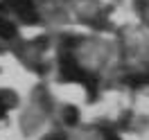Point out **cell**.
Listing matches in <instances>:
<instances>
[{
	"label": "cell",
	"instance_id": "1",
	"mask_svg": "<svg viewBox=\"0 0 149 140\" xmlns=\"http://www.w3.org/2000/svg\"><path fill=\"white\" fill-rule=\"evenodd\" d=\"M2 7H9V9L18 11L20 16L29 23H34L36 16H34V5H32V0H5L2 2Z\"/></svg>",
	"mask_w": 149,
	"mask_h": 140
},
{
	"label": "cell",
	"instance_id": "3",
	"mask_svg": "<svg viewBox=\"0 0 149 140\" xmlns=\"http://www.w3.org/2000/svg\"><path fill=\"white\" fill-rule=\"evenodd\" d=\"M63 115H65V120H68V124H74V122H77V109H72V106H68L63 111Z\"/></svg>",
	"mask_w": 149,
	"mask_h": 140
},
{
	"label": "cell",
	"instance_id": "2",
	"mask_svg": "<svg viewBox=\"0 0 149 140\" xmlns=\"http://www.w3.org/2000/svg\"><path fill=\"white\" fill-rule=\"evenodd\" d=\"M0 36L14 38V36H16V25L9 23V20H5V18H0Z\"/></svg>",
	"mask_w": 149,
	"mask_h": 140
}]
</instances>
